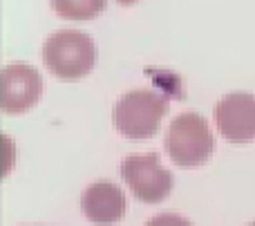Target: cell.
Listing matches in <instances>:
<instances>
[{
    "label": "cell",
    "instance_id": "obj_1",
    "mask_svg": "<svg viewBox=\"0 0 255 226\" xmlns=\"http://www.w3.org/2000/svg\"><path fill=\"white\" fill-rule=\"evenodd\" d=\"M43 61L52 74L63 81H76L90 74L97 63V45L92 36L79 29H61L47 36Z\"/></svg>",
    "mask_w": 255,
    "mask_h": 226
},
{
    "label": "cell",
    "instance_id": "obj_2",
    "mask_svg": "<svg viewBox=\"0 0 255 226\" xmlns=\"http://www.w3.org/2000/svg\"><path fill=\"white\" fill-rule=\"evenodd\" d=\"M168 114V99L152 90H132L115 103L112 121L121 134L130 139H148L159 130Z\"/></svg>",
    "mask_w": 255,
    "mask_h": 226
},
{
    "label": "cell",
    "instance_id": "obj_3",
    "mask_svg": "<svg viewBox=\"0 0 255 226\" xmlns=\"http://www.w3.org/2000/svg\"><path fill=\"white\" fill-rule=\"evenodd\" d=\"M166 150L170 159L184 168L206 164L215 150V137L208 128V121L197 112L175 116L166 134Z\"/></svg>",
    "mask_w": 255,
    "mask_h": 226
},
{
    "label": "cell",
    "instance_id": "obj_4",
    "mask_svg": "<svg viewBox=\"0 0 255 226\" xmlns=\"http://www.w3.org/2000/svg\"><path fill=\"white\" fill-rule=\"evenodd\" d=\"M121 177L143 204H157L172 191V173L161 166L157 152L126 157L121 161Z\"/></svg>",
    "mask_w": 255,
    "mask_h": 226
},
{
    "label": "cell",
    "instance_id": "obj_5",
    "mask_svg": "<svg viewBox=\"0 0 255 226\" xmlns=\"http://www.w3.org/2000/svg\"><path fill=\"white\" fill-rule=\"evenodd\" d=\"M215 121L222 137L233 143L255 139V97L249 92H231L215 106Z\"/></svg>",
    "mask_w": 255,
    "mask_h": 226
},
{
    "label": "cell",
    "instance_id": "obj_6",
    "mask_svg": "<svg viewBox=\"0 0 255 226\" xmlns=\"http://www.w3.org/2000/svg\"><path fill=\"white\" fill-rule=\"evenodd\" d=\"M2 112L20 114L36 106L43 94V79L38 70L25 63H13L2 70Z\"/></svg>",
    "mask_w": 255,
    "mask_h": 226
},
{
    "label": "cell",
    "instance_id": "obj_7",
    "mask_svg": "<svg viewBox=\"0 0 255 226\" xmlns=\"http://www.w3.org/2000/svg\"><path fill=\"white\" fill-rule=\"evenodd\" d=\"M81 209L90 222L99 226L117 224L128 211L126 195L117 184L112 182H97L88 186L81 195Z\"/></svg>",
    "mask_w": 255,
    "mask_h": 226
},
{
    "label": "cell",
    "instance_id": "obj_8",
    "mask_svg": "<svg viewBox=\"0 0 255 226\" xmlns=\"http://www.w3.org/2000/svg\"><path fill=\"white\" fill-rule=\"evenodd\" d=\"M52 7L67 20H90L106 9V0H52Z\"/></svg>",
    "mask_w": 255,
    "mask_h": 226
},
{
    "label": "cell",
    "instance_id": "obj_9",
    "mask_svg": "<svg viewBox=\"0 0 255 226\" xmlns=\"http://www.w3.org/2000/svg\"><path fill=\"white\" fill-rule=\"evenodd\" d=\"M145 226H193V224L177 213H161V215H154Z\"/></svg>",
    "mask_w": 255,
    "mask_h": 226
},
{
    "label": "cell",
    "instance_id": "obj_10",
    "mask_svg": "<svg viewBox=\"0 0 255 226\" xmlns=\"http://www.w3.org/2000/svg\"><path fill=\"white\" fill-rule=\"evenodd\" d=\"M117 2H121V4H134L136 0H117Z\"/></svg>",
    "mask_w": 255,
    "mask_h": 226
},
{
    "label": "cell",
    "instance_id": "obj_11",
    "mask_svg": "<svg viewBox=\"0 0 255 226\" xmlns=\"http://www.w3.org/2000/svg\"><path fill=\"white\" fill-rule=\"evenodd\" d=\"M249 226H255V222H253V224H249Z\"/></svg>",
    "mask_w": 255,
    "mask_h": 226
}]
</instances>
